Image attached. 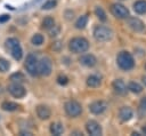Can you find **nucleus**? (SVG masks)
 Wrapping results in <instances>:
<instances>
[{
  "mask_svg": "<svg viewBox=\"0 0 146 136\" xmlns=\"http://www.w3.org/2000/svg\"><path fill=\"white\" fill-rule=\"evenodd\" d=\"M50 30V32H49V35L50 37H56L58 33H59V26H57V25H54L51 29H49Z\"/></svg>",
  "mask_w": 146,
  "mask_h": 136,
  "instance_id": "nucleus-29",
  "label": "nucleus"
},
{
  "mask_svg": "<svg viewBox=\"0 0 146 136\" xmlns=\"http://www.w3.org/2000/svg\"><path fill=\"white\" fill-rule=\"evenodd\" d=\"M72 134H76V135H82V133H80V131H73Z\"/></svg>",
  "mask_w": 146,
  "mask_h": 136,
  "instance_id": "nucleus-37",
  "label": "nucleus"
},
{
  "mask_svg": "<svg viewBox=\"0 0 146 136\" xmlns=\"http://www.w3.org/2000/svg\"><path fill=\"white\" fill-rule=\"evenodd\" d=\"M79 62L83 65V66H87V67H92L96 65L97 63V59L94 55L91 54H86V55H82L80 58H79Z\"/></svg>",
  "mask_w": 146,
  "mask_h": 136,
  "instance_id": "nucleus-13",
  "label": "nucleus"
},
{
  "mask_svg": "<svg viewBox=\"0 0 146 136\" xmlns=\"http://www.w3.org/2000/svg\"><path fill=\"white\" fill-rule=\"evenodd\" d=\"M52 71V63L50 61V58L48 57H43L40 59V62H38V73L44 77H48Z\"/></svg>",
  "mask_w": 146,
  "mask_h": 136,
  "instance_id": "nucleus-6",
  "label": "nucleus"
},
{
  "mask_svg": "<svg viewBox=\"0 0 146 136\" xmlns=\"http://www.w3.org/2000/svg\"><path fill=\"white\" fill-rule=\"evenodd\" d=\"M119 118L121 121H129L132 118V110L128 106H123L119 111Z\"/></svg>",
  "mask_w": 146,
  "mask_h": 136,
  "instance_id": "nucleus-16",
  "label": "nucleus"
},
{
  "mask_svg": "<svg viewBox=\"0 0 146 136\" xmlns=\"http://www.w3.org/2000/svg\"><path fill=\"white\" fill-rule=\"evenodd\" d=\"M111 13L117 18H127L129 16L128 9L121 3H114L111 6Z\"/></svg>",
  "mask_w": 146,
  "mask_h": 136,
  "instance_id": "nucleus-9",
  "label": "nucleus"
},
{
  "mask_svg": "<svg viewBox=\"0 0 146 136\" xmlns=\"http://www.w3.org/2000/svg\"><path fill=\"white\" fill-rule=\"evenodd\" d=\"M21 135H32L31 133H29V131H22L21 133Z\"/></svg>",
  "mask_w": 146,
  "mask_h": 136,
  "instance_id": "nucleus-35",
  "label": "nucleus"
},
{
  "mask_svg": "<svg viewBox=\"0 0 146 136\" xmlns=\"http://www.w3.org/2000/svg\"><path fill=\"white\" fill-rule=\"evenodd\" d=\"M107 109V104L104 101H96L89 105V111L94 114H102Z\"/></svg>",
  "mask_w": 146,
  "mask_h": 136,
  "instance_id": "nucleus-11",
  "label": "nucleus"
},
{
  "mask_svg": "<svg viewBox=\"0 0 146 136\" xmlns=\"http://www.w3.org/2000/svg\"><path fill=\"white\" fill-rule=\"evenodd\" d=\"M6 46L7 48L10 50V54L11 56L16 59V61H19L23 56V50L21 48V45H19V41L16 39V38H9L6 40Z\"/></svg>",
  "mask_w": 146,
  "mask_h": 136,
  "instance_id": "nucleus-3",
  "label": "nucleus"
},
{
  "mask_svg": "<svg viewBox=\"0 0 146 136\" xmlns=\"http://www.w3.org/2000/svg\"><path fill=\"white\" fill-rule=\"evenodd\" d=\"M87 23H88V16L87 15H83V16L79 17L78 21L75 22V27L79 29V30L80 29H84L86 25H87Z\"/></svg>",
  "mask_w": 146,
  "mask_h": 136,
  "instance_id": "nucleus-22",
  "label": "nucleus"
},
{
  "mask_svg": "<svg viewBox=\"0 0 146 136\" xmlns=\"http://www.w3.org/2000/svg\"><path fill=\"white\" fill-rule=\"evenodd\" d=\"M86 130L89 135H92V136H99L102 135V127L100 125L95 121V120H90L86 123Z\"/></svg>",
  "mask_w": 146,
  "mask_h": 136,
  "instance_id": "nucleus-10",
  "label": "nucleus"
},
{
  "mask_svg": "<svg viewBox=\"0 0 146 136\" xmlns=\"http://www.w3.org/2000/svg\"><path fill=\"white\" fill-rule=\"evenodd\" d=\"M112 86H113L114 91L117 93V94H120V95H124V94L127 93V87H125L124 82H123L121 79L114 80L113 83H112Z\"/></svg>",
  "mask_w": 146,
  "mask_h": 136,
  "instance_id": "nucleus-15",
  "label": "nucleus"
},
{
  "mask_svg": "<svg viewBox=\"0 0 146 136\" xmlns=\"http://www.w3.org/2000/svg\"><path fill=\"white\" fill-rule=\"evenodd\" d=\"M133 10L137 14H145L146 13V1L145 0H138L133 3Z\"/></svg>",
  "mask_w": 146,
  "mask_h": 136,
  "instance_id": "nucleus-19",
  "label": "nucleus"
},
{
  "mask_svg": "<svg viewBox=\"0 0 146 136\" xmlns=\"http://www.w3.org/2000/svg\"><path fill=\"white\" fill-rule=\"evenodd\" d=\"M57 82H58L59 85H62V86H65V85L68 82V78H67L66 75H59V77L57 78Z\"/></svg>",
  "mask_w": 146,
  "mask_h": 136,
  "instance_id": "nucleus-30",
  "label": "nucleus"
},
{
  "mask_svg": "<svg viewBox=\"0 0 146 136\" xmlns=\"http://www.w3.org/2000/svg\"><path fill=\"white\" fill-rule=\"evenodd\" d=\"M9 18H10V16L9 15H1L0 16V23H5V22H7V21H9Z\"/></svg>",
  "mask_w": 146,
  "mask_h": 136,
  "instance_id": "nucleus-32",
  "label": "nucleus"
},
{
  "mask_svg": "<svg viewBox=\"0 0 146 136\" xmlns=\"http://www.w3.org/2000/svg\"><path fill=\"white\" fill-rule=\"evenodd\" d=\"M100 82H102L100 77L97 75V74H91V75H89V77L87 78V85H88L89 87H92V88L98 87V86L100 85Z\"/></svg>",
  "mask_w": 146,
  "mask_h": 136,
  "instance_id": "nucleus-17",
  "label": "nucleus"
},
{
  "mask_svg": "<svg viewBox=\"0 0 146 136\" xmlns=\"http://www.w3.org/2000/svg\"><path fill=\"white\" fill-rule=\"evenodd\" d=\"M57 5V2L55 1V0H48L47 2H44L43 3V6H42V9H46V10H48V9H51V8H55V6Z\"/></svg>",
  "mask_w": 146,
  "mask_h": 136,
  "instance_id": "nucleus-28",
  "label": "nucleus"
},
{
  "mask_svg": "<svg viewBox=\"0 0 146 136\" xmlns=\"http://www.w3.org/2000/svg\"><path fill=\"white\" fill-rule=\"evenodd\" d=\"M127 23H128V26H129L131 30H133L135 32H141V31L145 29L144 23H143L139 18H136V17H130V18H128Z\"/></svg>",
  "mask_w": 146,
  "mask_h": 136,
  "instance_id": "nucleus-12",
  "label": "nucleus"
},
{
  "mask_svg": "<svg viewBox=\"0 0 146 136\" xmlns=\"http://www.w3.org/2000/svg\"><path fill=\"white\" fill-rule=\"evenodd\" d=\"M113 33H112V30L106 27V26H103V25H99V26H96L95 30H94V37L97 41H100V42H104V41H108L111 38H112Z\"/></svg>",
  "mask_w": 146,
  "mask_h": 136,
  "instance_id": "nucleus-4",
  "label": "nucleus"
},
{
  "mask_svg": "<svg viewBox=\"0 0 146 136\" xmlns=\"http://www.w3.org/2000/svg\"><path fill=\"white\" fill-rule=\"evenodd\" d=\"M13 82H23L24 80H25V78H24V75L22 74V73H19V72H16V73H13L11 75H10V78H9Z\"/></svg>",
  "mask_w": 146,
  "mask_h": 136,
  "instance_id": "nucleus-26",
  "label": "nucleus"
},
{
  "mask_svg": "<svg viewBox=\"0 0 146 136\" xmlns=\"http://www.w3.org/2000/svg\"><path fill=\"white\" fill-rule=\"evenodd\" d=\"M145 69H146V65H145Z\"/></svg>",
  "mask_w": 146,
  "mask_h": 136,
  "instance_id": "nucleus-38",
  "label": "nucleus"
},
{
  "mask_svg": "<svg viewBox=\"0 0 146 136\" xmlns=\"http://www.w3.org/2000/svg\"><path fill=\"white\" fill-rule=\"evenodd\" d=\"M8 91L10 93L11 96H14L16 98H22L26 94V89L19 82H13L11 85H9L8 86Z\"/></svg>",
  "mask_w": 146,
  "mask_h": 136,
  "instance_id": "nucleus-8",
  "label": "nucleus"
},
{
  "mask_svg": "<svg viewBox=\"0 0 146 136\" xmlns=\"http://www.w3.org/2000/svg\"><path fill=\"white\" fill-rule=\"evenodd\" d=\"M9 63L6 61V59H3V58H0V72H6V71H8V69H9Z\"/></svg>",
  "mask_w": 146,
  "mask_h": 136,
  "instance_id": "nucleus-27",
  "label": "nucleus"
},
{
  "mask_svg": "<svg viewBox=\"0 0 146 136\" xmlns=\"http://www.w3.org/2000/svg\"><path fill=\"white\" fill-rule=\"evenodd\" d=\"M43 35L42 34H39V33H36V34H34L33 37H32V39H31V41H32V43L33 45H35V46H40V45H42L43 43Z\"/></svg>",
  "mask_w": 146,
  "mask_h": 136,
  "instance_id": "nucleus-25",
  "label": "nucleus"
},
{
  "mask_svg": "<svg viewBox=\"0 0 146 136\" xmlns=\"http://www.w3.org/2000/svg\"><path fill=\"white\" fill-rule=\"evenodd\" d=\"M128 90H130V91L133 93V94H139V93H141L143 88H141V86H140L139 83L131 81V82H129V85H128Z\"/></svg>",
  "mask_w": 146,
  "mask_h": 136,
  "instance_id": "nucleus-21",
  "label": "nucleus"
},
{
  "mask_svg": "<svg viewBox=\"0 0 146 136\" xmlns=\"http://www.w3.org/2000/svg\"><path fill=\"white\" fill-rule=\"evenodd\" d=\"M54 25H55V21H54V18H51V17H46V18L42 21V27H43V29L49 30V29H51Z\"/></svg>",
  "mask_w": 146,
  "mask_h": 136,
  "instance_id": "nucleus-24",
  "label": "nucleus"
},
{
  "mask_svg": "<svg viewBox=\"0 0 146 136\" xmlns=\"http://www.w3.org/2000/svg\"><path fill=\"white\" fill-rule=\"evenodd\" d=\"M143 82H144V85L146 87V77H143Z\"/></svg>",
  "mask_w": 146,
  "mask_h": 136,
  "instance_id": "nucleus-36",
  "label": "nucleus"
},
{
  "mask_svg": "<svg viewBox=\"0 0 146 136\" xmlns=\"http://www.w3.org/2000/svg\"><path fill=\"white\" fill-rule=\"evenodd\" d=\"M65 112L67 113V115L75 118V117H79L81 114L82 107L76 101H68L65 103Z\"/></svg>",
  "mask_w": 146,
  "mask_h": 136,
  "instance_id": "nucleus-7",
  "label": "nucleus"
},
{
  "mask_svg": "<svg viewBox=\"0 0 146 136\" xmlns=\"http://www.w3.org/2000/svg\"><path fill=\"white\" fill-rule=\"evenodd\" d=\"M25 69L27 73L32 77H35L38 73V59L33 54H29L25 59Z\"/></svg>",
  "mask_w": 146,
  "mask_h": 136,
  "instance_id": "nucleus-5",
  "label": "nucleus"
},
{
  "mask_svg": "<svg viewBox=\"0 0 146 136\" xmlns=\"http://www.w3.org/2000/svg\"><path fill=\"white\" fill-rule=\"evenodd\" d=\"M51 48H52L54 50H56V51H59L60 48H62V42H60V41H55V42L52 43Z\"/></svg>",
  "mask_w": 146,
  "mask_h": 136,
  "instance_id": "nucleus-31",
  "label": "nucleus"
},
{
  "mask_svg": "<svg viewBox=\"0 0 146 136\" xmlns=\"http://www.w3.org/2000/svg\"><path fill=\"white\" fill-rule=\"evenodd\" d=\"M116 62H117L119 67L122 69V70H124V71L131 70L133 67V65H135L133 57L128 51H121V53H119V55L116 57Z\"/></svg>",
  "mask_w": 146,
  "mask_h": 136,
  "instance_id": "nucleus-1",
  "label": "nucleus"
},
{
  "mask_svg": "<svg viewBox=\"0 0 146 136\" xmlns=\"http://www.w3.org/2000/svg\"><path fill=\"white\" fill-rule=\"evenodd\" d=\"M50 114H51V112H50V109H49L48 106H46V105H39V106L36 107V115H38L41 120H47V119H49V118H50Z\"/></svg>",
  "mask_w": 146,
  "mask_h": 136,
  "instance_id": "nucleus-14",
  "label": "nucleus"
},
{
  "mask_svg": "<svg viewBox=\"0 0 146 136\" xmlns=\"http://www.w3.org/2000/svg\"><path fill=\"white\" fill-rule=\"evenodd\" d=\"M95 14L99 18V21H102V22L106 21V14H105V11H104V9L102 7H96L95 8Z\"/></svg>",
  "mask_w": 146,
  "mask_h": 136,
  "instance_id": "nucleus-23",
  "label": "nucleus"
},
{
  "mask_svg": "<svg viewBox=\"0 0 146 136\" xmlns=\"http://www.w3.org/2000/svg\"><path fill=\"white\" fill-rule=\"evenodd\" d=\"M1 109L5 110V111L11 112V111H16L18 109V105L16 103H13V102H3L1 104Z\"/></svg>",
  "mask_w": 146,
  "mask_h": 136,
  "instance_id": "nucleus-20",
  "label": "nucleus"
},
{
  "mask_svg": "<svg viewBox=\"0 0 146 136\" xmlns=\"http://www.w3.org/2000/svg\"><path fill=\"white\" fill-rule=\"evenodd\" d=\"M68 48L72 53H75V54H79V53H84L86 50H88L89 48V42L87 39L84 38H73L71 41H70V45H68Z\"/></svg>",
  "mask_w": 146,
  "mask_h": 136,
  "instance_id": "nucleus-2",
  "label": "nucleus"
},
{
  "mask_svg": "<svg viewBox=\"0 0 146 136\" xmlns=\"http://www.w3.org/2000/svg\"><path fill=\"white\" fill-rule=\"evenodd\" d=\"M140 107L146 111V97H144V98L140 101Z\"/></svg>",
  "mask_w": 146,
  "mask_h": 136,
  "instance_id": "nucleus-33",
  "label": "nucleus"
},
{
  "mask_svg": "<svg viewBox=\"0 0 146 136\" xmlns=\"http://www.w3.org/2000/svg\"><path fill=\"white\" fill-rule=\"evenodd\" d=\"M63 131H64V127H63L62 123H59V122H54V123L50 125V133H51L52 135L59 136V135L63 134Z\"/></svg>",
  "mask_w": 146,
  "mask_h": 136,
  "instance_id": "nucleus-18",
  "label": "nucleus"
},
{
  "mask_svg": "<svg viewBox=\"0 0 146 136\" xmlns=\"http://www.w3.org/2000/svg\"><path fill=\"white\" fill-rule=\"evenodd\" d=\"M141 131H143V134H144V135H146V125H144V127H143Z\"/></svg>",
  "mask_w": 146,
  "mask_h": 136,
  "instance_id": "nucleus-34",
  "label": "nucleus"
}]
</instances>
